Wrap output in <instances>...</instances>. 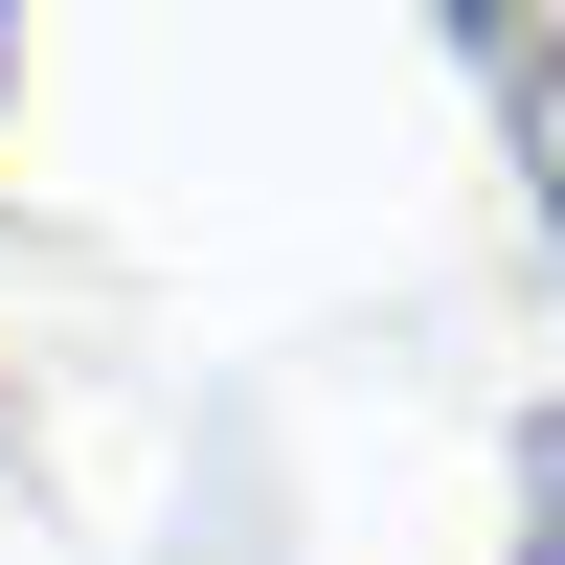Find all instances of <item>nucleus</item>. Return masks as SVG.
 I'll return each instance as SVG.
<instances>
[{"instance_id": "obj_3", "label": "nucleus", "mask_w": 565, "mask_h": 565, "mask_svg": "<svg viewBox=\"0 0 565 565\" xmlns=\"http://www.w3.org/2000/svg\"><path fill=\"white\" fill-rule=\"evenodd\" d=\"M0 90H23V45H0Z\"/></svg>"}, {"instance_id": "obj_2", "label": "nucleus", "mask_w": 565, "mask_h": 565, "mask_svg": "<svg viewBox=\"0 0 565 565\" xmlns=\"http://www.w3.org/2000/svg\"><path fill=\"white\" fill-rule=\"evenodd\" d=\"M521 565H565V407L521 430Z\"/></svg>"}, {"instance_id": "obj_1", "label": "nucleus", "mask_w": 565, "mask_h": 565, "mask_svg": "<svg viewBox=\"0 0 565 565\" xmlns=\"http://www.w3.org/2000/svg\"><path fill=\"white\" fill-rule=\"evenodd\" d=\"M498 90H543V226H565V23H476Z\"/></svg>"}]
</instances>
